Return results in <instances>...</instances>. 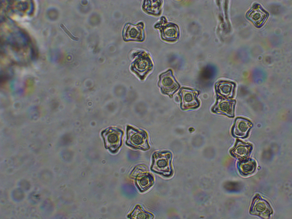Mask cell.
<instances>
[{"label":"cell","instance_id":"7c38bea8","mask_svg":"<svg viewBox=\"0 0 292 219\" xmlns=\"http://www.w3.org/2000/svg\"><path fill=\"white\" fill-rule=\"evenodd\" d=\"M232 88V85L230 83L222 81L217 83L215 87L216 93L220 97L228 98L231 96Z\"/></svg>","mask_w":292,"mask_h":219},{"label":"cell","instance_id":"8fae6325","mask_svg":"<svg viewBox=\"0 0 292 219\" xmlns=\"http://www.w3.org/2000/svg\"><path fill=\"white\" fill-rule=\"evenodd\" d=\"M124 33V36L127 40H141L143 38V30L139 25H129L126 27Z\"/></svg>","mask_w":292,"mask_h":219},{"label":"cell","instance_id":"4fadbf2b","mask_svg":"<svg viewBox=\"0 0 292 219\" xmlns=\"http://www.w3.org/2000/svg\"><path fill=\"white\" fill-rule=\"evenodd\" d=\"M252 149L250 144L238 141L233 150V153L238 158L244 159L249 155Z\"/></svg>","mask_w":292,"mask_h":219},{"label":"cell","instance_id":"7a4b0ae2","mask_svg":"<svg viewBox=\"0 0 292 219\" xmlns=\"http://www.w3.org/2000/svg\"><path fill=\"white\" fill-rule=\"evenodd\" d=\"M127 134L126 143L127 145L144 151L149 149L147 134L145 131L139 130L128 125L127 128Z\"/></svg>","mask_w":292,"mask_h":219},{"label":"cell","instance_id":"30bf717a","mask_svg":"<svg viewBox=\"0 0 292 219\" xmlns=\"http://www.w3.org/2000/svg\"><path fill=\"white\" fill-rule=\"evenodd\" d=\"M146 170L142 171L136 175L137 176L135 181L136 184L137 186L141 192L147 190L153 185L154 182L153 178L151 174L147 173H141Z\"/></svg>","mask_w":292,"mask_h":219},{"label":"cell","instance_id":"2e32d148","mask_svg":"<svg viewBox=\"0 0 292 219\" xmlns=\"http://www.w3.org/2000/svg\"><path fill=\"white\" fill-rule=\"evenodd\" d=\"M142 214H143L146 216L147 217H152L153 216L152 214L149 213L147 212H146L140 206L138 205L137 206L135 207L134 210H133L130 215H129V217L130 218H131V217H132L131 218H133V217H134V218H135L136 217V218H137L138 217H139H139H141V218H142L141 217H143L142 215H141ZM148 218H150L149 217Z\"/></svg>","mask_w":292,"mask_h":219},{"label":"cell","instance_id":"52a82bcc","mask_svg":"<svg viewBox=\"0 0 292 219\" xmlns=\"http://www.w3.org/2000/svg\"><path fill=\"white\" fill-rule=\"evenodd\" d=\"M247 16L257 27H260L265 22L268 14L259 5H256L247 13Z\"/></svg>","mask_w":292,"mask_h":219},{"label":"cell","instance_id":"9a60e30c","mask_svg":"<svg viewBox=\"0 0 292 219\" xmlns=\"http://www.w3.org/2000/svg\"><path fill=\"white\" fill-rule=\"evenodd\" d=\"M240 169L242 173L248 174L254 171L255 164L253 161L249 160L240 163Z\"/></svg>","mask_w":292,"mask_h":219},{"label":"cell","instance_id":"9c48e42d","mask_svg":"<svg viewBox=\"0 0 292 219\" xmlns=\"http://www.w3.org/2000/svg\"><path fill=\"white\" fill-rule=\"evenodd\" d=\"M251 208L252 212L261 217H268L271 212L268 203L261 199H257L254 201Z\"/></svg>","mask_w":292,"mask_h":219},{"label":"cell","instance_id":"5bb4252c","mask_svg":"<svg viewBox=\"0 0 292 219\" xmlns=\"http://www.w3.org/2000/svg\"><path fill=\"white\" fill-rule=\"evenodd\" d=\"M234 103L232 101L225 100L220 97L217 103L218 108L230 116H233Z\"/></svg>","mask_w":292,"mask_h":219},{"label":"cell","instance_id":"277c9868","mask_svg":"<svg viewBox=\"0 0 292 219\" xmlns=\"http://www.w3.org/2000/svg\"><path fill=\"white\" fill-rule=\"evenodd\" d=\"M153 64L149 56L140 54L132 63L131 69L141 80H143L152 70Z\"/></svg>","mask_w":292,"mask_h":219},{"label":"cell","instance_id":"ba28073f","mask_svg":"<svg viewBox=\"0 0 292 219\" xmlns=\"http://www.w3.org/2000/svg\"><path fill=\"white\" fill-rule=\"evenodd\" d=\"M252 125L248 120L241 117L237 118L233 127V133L236 137H244L248 135Z\"/></svg>","mask_w":292,"mask_h":219},{"label":"cell","instance_id":"3957f363","mask_svg":"<svg viewBox=\"0 0 292 219\" xmlns=\"http://www.w3.org/2000/svg\"><path fill=\"white\" fill-rule=\"evenodd\" d=\"M105 148L111 153L117 152L121 146L123 131L117 128L110 127L101 132Z\"/></svg>","mask_w":292,"mask_h":219},{"label":"cell","instance_id":"e0dca14e","mask_svg":"<svg viewBox=\"0 0 292 219\" xmlns=\"http://www.w3.org/2000/svg\"><path fill=\"white\" fill-rule=\"evenodd\" d=\"M61 28L63 29L65 33L69 36L72 40L75 41H78L79 40L78 38L74 36L67 29L66 27L62 24L60 25Z\"/></svg>","mask_w":292,"mask_h":219},{"label":"cell","instance_id":"8992f818","mask_svg":"<svg viewBox=\"0 0 292 219\" xmlns=\"http://www.w3.org/2000/svg\"><path fill=\"white\" fill-rule=\"evenodd\" d=\"M199 92L197 90L182 88L179 95L181 101V107L183 109L195 108L199 105L197 96Z\"/></svg>","mask_w":292,"mask_h":219},{"label":"cell","instance_id":"5b68a950","mask_svg":"<svg viewBox=\"0 0 292 219\" xmlns=\"http://www.w3.org/2000/svg\"><path fill=\"white\" fill-rule=\"evenodd\" d=\"M158 85L163 94H167L171 98L180 87L171 69L161 73L159 75Z\"/></svg>","mask_w":292,"mask_h":219},{"label":"cell","instance_id":"6da1fadb","mask_svg":"<svg viewBox=\"0 0 292 219\" xmlns=\"http://www.w3.org/2000/svg\"><path fill=\"white\" fill-rule=\"evenodd\" d=\"M171 155L167 151H160L155 153L153 155L151 170L155 173L165 176L169 177L172 173Z\"/></svg>","mask_w":292,"mask_h":219}]
</instances>
